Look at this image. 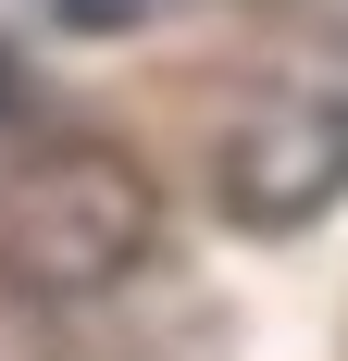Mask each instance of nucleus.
<instances>
[{
	"mask_svg": "<svg viewBox=\"0 0 348 361\" xmlns=\"http://www.w3.org/2000/svg\"><path fill=\"white\" fill-rule=\"evenodd\" d=\"M149 224H162V200H149L137 162L100 137H63L0 175V287L13 299H100L149 262Z\"/></svg>",
	"mask_w": 348,
	"mask_h": 361,
	"instance_id": "obj_1",
	"label": "nucleus"
},
{
	"mask_svg": "<svg viewBox=\"0 0 348 361\" xmlns=\"http://www.w3.org/2000/svg\"><path fill=\"white\" fill-rule=\"evenodd\" d=\"M348 200V100H261L224 137V212L249 237H286Z\"/></svg>",
	"mask_w": 348,
	"mask_h": 361,
	"instance_id": "obj_2",
	"label": "nucleus"
},
{
	"mask_svg": "<svg viewBox=\"0 0 348 361\" xmlns=\"http://www.w3.org/2000/svg\"><path fill=\"white\" fill-rule=\"evenodd\" d=\"M149 0H50V25H75V37H112V25H137Z\"/></svg>",
	"mask_w": 348,
	"mask_h": 361,
	"instance_id": "obj_3",
	"label": "nucleus"
},
{
	"mask_svg": "<svg viewBox=\"0 0 348 361\" xmlns=\"http://www.w3.org/2000/svg\"><path fill=\"white\" fill-rule=\"evenodd\" d=\"M13 100H25V75H13V50H0V112H13Z\"/></svg>",
	"mask_w": 348,
	"mask_h": 361,
	"instance_id": "obj_4",
	"label": "nucleus"
}]
</instances>
